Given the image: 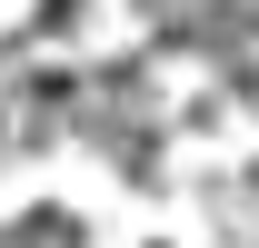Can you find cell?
<instances>
[{
  "label": "cell",
  "instance_id": "cell-1",
  "mask_svg": "<svg viewBox=\"0 0 259 248\" xmlns=\"http://www.w3.org/2000/svg\"><path fill=\"white\" fill-rule=\"evenodd\" d=\"M80 20H90V0H40L30 30H40V40H60V30H80Z\"/></svg>",
  "mask_w": 259,
  "mask_h": 248
}]
</instances>
